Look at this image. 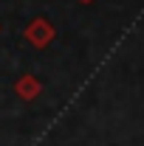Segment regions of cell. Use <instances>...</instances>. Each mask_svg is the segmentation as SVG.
<instances>
[{"mask_svg":"<svg viewBox=\"0 0 144 146\" xmlns=\"http://www.w3.org/2000/svg\"><path fill=\"white\" fill-rule=\"evenodd\" d=\"M23 36H26V42L34 45V48H48V45L54 42V36H57V28L45 17H34L28 25H26Z\"/></svg>","mask_w":144,"mask_h":146,"instance_id":"cell-1","label":"cell"},{"mask_svg":"<svg viewBox=\"0 0 144 146\" xmlns=\"http://www.w3.org/2000/svg\"><path fill=\"white\" fill-rule=\"evenodd\" d=\"M14 93H17V98H23V101H34V98H40V93H42V82L37 79L34 73H23L17 82H14Z\"/></svg>","mask_w":144,"mask_h":146,"instance_id":"cell-2","label":"cell"},{"mask_svg":"<svg viewBox=\"0 0 144 146\" xmlns=\"http://www.w3.org/2000/svg\"><path fill=\"white\" fill-rule=\"evenodd\" d=\"M79 3H85V6H90V3H93V0H79Z\"/></svg>","mask_w":144,"mask_h":146,"instance_id":"cell-3","label":"cell"},{"mask_svg":"<svg viewBox=\"0 0 144 146\" xmlns=\"http://www.w3.org/2000/svg\"><path fill=\"white\" fill-rule=\"evenodd\" d=\"M0 31H3V28H0Z\"/></svg>","mask_w":144,"mask_h":146,"instance_id":"cell-4","label":"cell"}]
</instances>
